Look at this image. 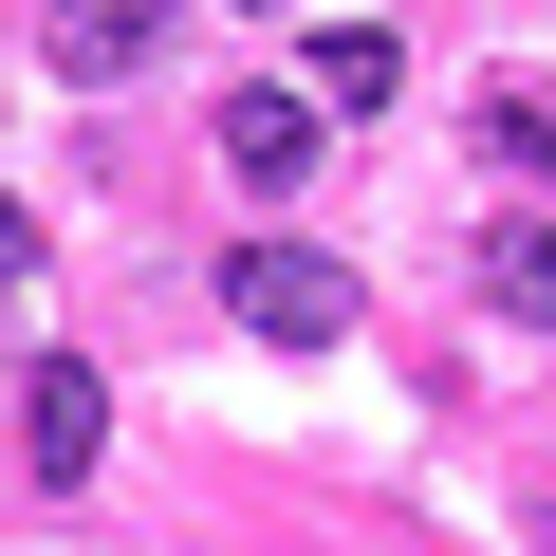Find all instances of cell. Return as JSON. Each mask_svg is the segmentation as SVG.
I'll use <instances>...</instances> for the list:
<instances>
[{
	"mask_svg": "<svg viewBox=\"0 0 556 556\" xmlns=\"http://www.w3.org/2000/svg\"><path fill=\"white\" fill-rule=\"evenodd\" d=\"M0 278H38V223H20V186H0Z\"/></svg>",
	"mask_w": 556,
	"mask_h": 556,
	"instance_id": "8",
	"label": "cell"
},
{
	"mask_svg": "<svg viewBox=\"0 0 556 556\" xmlns=\"http://www.w3.org/2000/svg\"><path fill=\"white\" fill-rule=\"evenodd\" d=\"M482 316L501 334H556V223H501L482 241Z\"/></svg>",
	"mask_w": 556,
	"mask_h": 556,
	"instance_id": "5",
	"label": "cell"
},
{
	"mask_svg": "<svg viewBox=\"0 0 556 556\" xmlns=\"http://www.w3.org/2000/svg\"><path fill=\"white\" fill-rule=\"evenodd\" d=\"M38 38H56V75H93V93H112V75H149V38H167V0H56Z\"/></svg>",
	"mask_w": 556,
	"mask_h": 556,
	"instance_id": "4",
	"label": "cell"
},
{
	"mask_svg": "<svg viewBox=\"0 0 556 556\" xmlns=\"http://www.w3.org/2000/svg\"><path fill=\"white\" fill-rule=\"evenodd\" d=\"M204 149H223V186H241V204H298V186L334 167V112H316V93H223V130H204Z\"/></svg>",
	"mask_w": 556,
	"mask_h": 556,
	"instance_id": "2",
	"label": "cell"
},
{
	"mask_svg": "<svg viewBox=\"0 0 556 556\" xmlns=\"http://www.w3.org/2000/svg\"><path fill=\"white\" fill-rule=\"evenodd\" d=\"M482 167L501 186H556V93H482Z\"/></svg>",
	"mask_w": 556,
	"mask_h": 556,
	"instance_id": "7",
	"label": "cell"
},
{
	"mask_svg": "<svg viewBox=\"0 0 556 556\" xmlns=\"http://www.w3.org/2000/svg\"><path fill=\"white\" fill-rule=\"evenodd\" d=\"M390 75H408V56H390V38H371V20H334V38H316V75H298V93H316V112H390Z\"/></svg>",
	"mask_w": 556,
	"mask_h": 556,
	"instance_id": "6",
	"label": "cell"
},
{
	"mask_svg": "<svg viewBox=\"0 0 556 556\" xmlns=\"http://www.w3.org/2000/svg\"><path fill=\"white\" fill-rule=\"evenodd\" d=\"M223 298H241L260 353H334V334H353V260H334V241H241Z\"/></svg>",
	"mask_w": 556,
	"mask_h": 556,
	"instance_id": "1",
	"label": "cell"
},
{
	"mask_svg": "<svg viewBox=\"0 0 556 556\" xmlns=\"http://www.w3.org/2000/svg\"><path fill=\"white\" fill-rule=\"evenodd\" d=\"M20 445H38V482H93V464H112V371H93V353H38Z\"/></svg>",
	"mask_w": 556,
	"mask_h": 556,
	"instance_id": "3",
	"label": "cell"
}]
</instances>
